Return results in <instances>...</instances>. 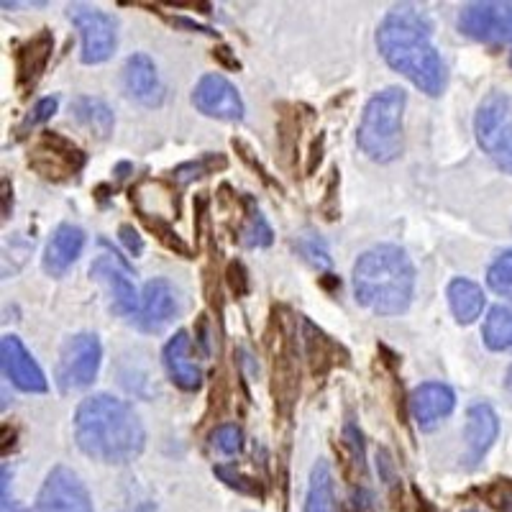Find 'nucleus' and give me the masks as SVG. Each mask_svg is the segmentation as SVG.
<instances>
[{
  "label": "nucleus",
  "mask_w": 512,
  "mask_h": 512,
  "mask_svg": "<svg viewBox=\"0 0 512 512\" xmlns=\"http://www.w3.org/2000/svg\"><path fill=\"white\" fill-rule=\"evenodd\" d=\"M487 285L497 292V295L512 300V249L500 254L492 262L487 272Z\"/></svg>",
  "instance_id": "c85d7f7f"
},
{
  "label": "nucleus",
  "mask_w": 512,
  "mask_h": 512,
  "mask_svg": "<svg viewBox=\"0 0 512 512\" xmlns=\"http://www.w3.org/2000/svg\"><path fill=\"white\" fill-rule=\"evenodd\" d=\"M0 361H3V372L11 379L13 387H18L21 392H29V395L47 392V377H44L31 351L26 349L24 341L18 336H3V341H0Z\"/></svg>",
  "instance_id": "2eb2a0df"
},
{
  "label": "nucleus",
  "mask_w": 512,
  "mask_h": 512,
  "mask_svg": "<svg viewBox=\"0 0 512 512\" xmlns=\"http://www.w3.org/2000/svg\"><path fill=\"white\" fill-rule=\"evenodd\" d=\"M192 105L203 116L218 118V121H241L244 118V100L223 75L200 77L192 90Z\"/></svg>",
  "instance_id": "4468645a"
},
{
  "label": "nucleus",
  "mask_w": 512,
  "mask_h": 512,
  "mask_svg": "<svg viewBox=\"0 0 512 512\" xmlns=\"http://www.w3.org/2000/svg\"><path fill=\"white\" fill-rule=\"evenodd\" d=\"M344 443L349 448V456H351V464L356 466V472L364 477L367 472V456H364V443H361V431L356 428L354 423H346L344 428Z\"/></svg>",
  "instance_id": "72a5a7b5"
},
{
  "label": "nucleus",
  "mask_w": 512,
  "mask_h": 512,
  "mask_svg": "<svg viewBox=\"0 0 512 512\" xmlns=\"http://www.w3.org/2000/svg\"><path fill=\"white\" fill-rule=\"evenodd\" d=\"M241 203H244V223L239 228V244L246 246V249H264L274 241L272 228H269L267 218L262 216L259 205L249 195H244Z\"/></svg>",
  "instance_id": "393cba45"
},
{
  "label": "nucleus",
  "mask_w": 512,
  "mask_h": 512,
  "mask_svg": "<svg viewBox=\"0 0 512 512\" xmlns=\"http://www.w3.org/2000/svg\"><path fill=\"white\" fill-rule=\"evenodd\" d=\"M459 31L484 44H512V3H469L459 13Z\"/></svg>",
  "instance_id": "9d476101"
},
{
  "label": "nucleus",
  "mask_w": 512,
  "mask_h": 512,
  "mask_svg": "<svg viewBox=\"0 0 512 512\" xmlns=\"http://www.w3.org/2000/svg\"><path fill=\"white\" fill-rule=\"evenodd\" d=\"M100 341L95 333H77L64 341L57 361V379L64 392L85 390L95 382L100 369Z\"/></svg>",
  "instance_id": "0eeeda50"
},
{
  "label": "nucleus",
  "mask_w": 512,
  "mask_h": 512,
  "mask_svg": "<svg viewBox=\"0 0 512 512\" xmlns=\"http://www.w3.org/2000/svg\"><path fill=\"white\" fill-rule=\"evenodd\" d=\"M356 300L377 315H400L415 292V267L400 246H374L354 264Z\"/></svg>",
  "instance_id": "7ed1b4c3"
},
{
  "label": "nucleus",
  "mask_w": 512,
  "mask_h": 512,
  "mask_svg": "<svg viewBox=\"0 0 512 512\" xmlns=\"http://www.w3.org/2000/svg\"><path fill=\"white\" fill-rule=\"evenodd\" d=\"M8 200H11V190H8V180H3V218L11 216V205H8Z\"/></svg>",
  "instance_id": "a19ab883"
},
{
  "label": "nucleus",
  "mask_w": 512,
  "mask_h": 512,
  "mask_svg": "<svg viewBox=\"0 0 512 512\" xmlns=\"http://www.w3.org/2000/svg\"><path fill=\"white\" fill-rule=\"evenodd\" d=\"M433 26L415 6L392 8L377 29V49L392 70L408 77L420 93L441 95L446 90V64L431 41Z\"/></svg>",
  "instance_id": "f257e3e1"
},
{
  "label": "nucleus",
  "mask_w": 512,
  "mask_h": 512,
  "mask_svg": "<svg viewBox=\"0 0 512 512\" xmlns=\"http://www.w3.org/2000/svg\"><path fill=\"white\" fill-rule=\"evenodd\" d=\"M305 512H336V497H333V474L326 461H318L310 472L308 497H305Z\"/></svg>",
  "instance_id": "a878e982"
},
{
  "label": "nucleus",
  "mask_w": 512,
  "mask_h": 512,
  "mask_svg": "<svg viewBox=\"0 0 512 512\" xmlns=\"http://www.w3.org/2000/svg\"><path fill=\"white\" fill-rule=\"evenodd\" d=\"M295 249L300 251V256H303L308 264H313V267L318 269L331 267V254H328L326 244H323L315 233H303V236L295 241Z\"/></svg>",
  "instance_id": "7c9ffc66"
},
{
  "label": "nucleus",
  "mask_w": 512,
  "mask_h": 512,
  "mask_svg": "<svg viewBox=\"0 0 512 512\" xmlns=\"http://www.w3.org/2000/svg\"><path fill=\"white\" fill-rule=\"evenodd\" d=\"M510 67H512V54H510Z\"/></svg>",
  "instance_id": "37998d69"
},
{
  "label": "nucleus",
  "mask_w": 512,
  "mask_h": 512,
  "mask_svg": "<svg viewBox=\"0 0 512 512\" xmlns=\"http://www.w3.org/2000/svg\"><path fill=\"white\" fill-rule=\"evenodd\" d=\"M408 95L402 88H387L374 95L361 113L356 144L372 162H395L405 149L402 141V116H405Z\"/></svg>",
  "instance_id": "20e7f679"
},
{
  "label": "nucleus",
  "mask_w": 512,
  "mask_h": 512,
  "mask_svg": "<svg viewBox=\"0 0 512 512\" xmlns=\"http://www.w3.org/2000/svg\"><path fill=\"white\" fill-rule=\"evenodd\" d=\"M320 157H323V136L313 141V149H310V162L308 172H315V164H320Z\"/></svg>",
  "instance_id": "58836bf2"
},
{
  "label": "nucleus",
  "mask_w": 512,
  "mask_h": 512,
  "mask_svg": "<svg viewBox=\"0 0 512 512\" xmlns=\"http://www.w3.org/2000/svg\"><path fill=\"white\" fill-rule=\"evenodd\" d=\"M36 512H93V502L82 479L67 466H57L41 487Z\"/></svg>",
  "instance_id": "9b49d317"
},
{
  "label": "nucleus",
  "mask_w": 512,
  "mask_h": 512,
  "mask_svg": "<svg viewBox=\"0 0 512 512\" xmlns=\"http://www.w3.org/2000/svg\"><path fill=\"white\" fill-rule=\"evenodd\" d=\"M505 384H507V392H510V395H512V367L507 369V379H505Z\"/></svg>",
  "instance_id": "79ce46f5"
},
{
  "label": "nucleus",
  "mask_w": 512,
  "mask_h": 512,
  "mask_svg": "<svg viewBox=\"0 0 512 512\" xmlns=\"http://www.w3.org/2000/svg\"><path fill=\"white\" fill-rule=\"evenodd\" d=\"M226 164L228 162L223 154H203V157L195 159V162L180 164V167L172 172V177H175L177 185H187V182L198 180V177L213 175L218 169H226Z\"/></svg>",
  "instance_id": "cd10ccee"
},
{
  "label": "nucleus",
  "mask_w": 512,
  "mask_h": 512,
  "mask_svg": "<svg viewBox=\"0 0 512 512\" xmlns=\"http://www.w3.org/2000/svg\"><path fill=\"white\" fill-rule=\"evenodd\" d=\"M164 367H167L169 379L185 392L200 390L203 384V372L192 361V346L190 336L185 331H177L175 336L169 338L167 346H164Z\"/></svg>",
  "instance_id": "aec40b11"
},
{
  "label": "nucleus",
  "mask_w": 512,
  "mask_h": 512,
  "mask_svg": "<svg viewBox=\"0 0 512 512\" xmlns=\"http://www.w3.org/2000/svg\"><path fill=\"white\" fill-rule=\"evenodd\" d=\"M67 16L82 36V62L100 64L113 57L118 44L116 18L82 3L67 6Z\"/></svg>",
  "instance_id": "1a4fd4ad"
},
{
  "label": "nucleus",
  "mask_w": 512,
  "mask_h": 512,
  "mask_svg": "<svg viewBox=\"0 0 512 512\" xmlns=\"http://www.w3.org/2000/svg\"><path fill=\"white\" fill-rule=\"evenodd\" d=\"M456 395L448 384L425 382L410 397V413L420 431H433L443 418L454 413Z\"/></svg>",
  "instance_id": "dca6fc26"
},
{
  "label": "nucleus",
  "mask_w": 512,
  "mask_h": 512,
  "mask_svg": "<svg viewBox=\"0 0 512 512\" xmlns=\"http://www.w3.org/2000/svg\"><path fill=\"white\" fill-rule=\"evenodd\" d=\"M216 57L221 59V62L226 64V67H231V70H239V67H241V64H239V59H236V57H231V49H226V47L216 49Z\"/></svg>",
  "instance_id": "ea45409f"
},
{
  "label": "nucleus",
  "mask_w": 512,
  "mask_h": 512,
  "mask_svg": "<svg viewBox=\"0 0 512 512\" xmlns=\"http://www.w3.org/2000/svg\"><path fill=\"white\" fill-rule=\"evenodd\" d=\"M497 433H500V420H497V413L489 408L487 402H479V405H472L469 413H466V459L469 464H479L484 459L492 443L497 441Z\"/></svg>",
  "instance_id": "6ab92c4d"
},
{
  "label": "nucleus",
  "mask_w": 512,
  "mask_h": 512,
  "mask_svg": "<svg viewBox=\"0 0 512 512\" xmlns=\"http://www.w3.org/2000/svg\"><path fill=\"white\" fill-rule=\"evenodd\" d=\"M210 446L216 448L218 454H239L241 448H244V433H241L239 425H218L216 431L210 433Z\"/></svg>",
  "instance_id": "2f4dec72"
},
{
  "label": "nucleus",
  "mask_w": 512,
  "mask_h": 512,
  "mask_svg": "<svg viewBox=\"0 0 512 512\" xmlns=\"http://www.w3.org/2000/svg\"><path fill=\"white\" fill-rule=\"evenodd\" d=\"M105 254H100L90 267V277L98 282L108 295L111 310L118 315H136L139 313L141 297L136 295V287L131 282V267L123 262V256L108 246V241H100Z\"/></svg>",
  "instance_id": "6e6552de"
},
{
  "label": "nucleus",
  "mask_w": 512,
  "mask_h": 512,
  "mask_svg": "<svg viewBox=\"0 0 512 512\" xmlns=\"http://www.w3.org/2000/svg\"><path fill=\"white\" fill-rule=\"evenodd\" d=\"M226 280H228V287H231V292L236 297H246L249 295V287H251V280H249V272H246V267L241 262H231L226 267Z\"/></svg>",
  "instance_id": "f704fd0d"
},
{
  "label": "nucleus",
  "mask_w": 512,
  "mask_h": 512,
  "mask_svg": "<svg viewBox=\"0 0 512 512\" xmlns=\"http://www.w3.org/2000/svg\"><path fill=\"white\" fill-rule=\"evenodd\" d=\"M75 441L85 456L103 464H131L144 454L146 433L128 402L93 395L75 413Z\"/></svg>",
  "instance_id": "f03ea898"
},
{
  "label": "nucleus",
  "mask_w": 512,
  "mask_h": 512,
  "mask_svg": "<svg viewBox=\"0 0 512 512\" xmlns=\"http://www.w3.org/2000/svg\"><path fill=\"white\" fill-rule=\"evenodd\" d=\"M482 338L487 349L512 351V310L492 308L484 318Z\"/></svg>",
  "instance_id": "bb28decb"
},
{
  "label": "nucleus",
  "mask_w": 512,
  "mask_h": 512,
  "mask_svg": "<svg viewBox=\"0 0 512 512\" xmlns=\"http://www.w3.org/2000/svg\"><path fill=\"white\" fill-rule=\"evenodd\" d=\"M180 310V290L169 280L159 277V280L146 282L134 323L141 333H162L180 315Z\"/></svg>",
  "instance_id": "f8f14e48"
},
{
  "label": "nucleus",
  "mask_w": 512,
  "mask_h": 512,
  "mask_svg": "<svg viewBox=\"0 0 512 512\" xmlns=\"http://www.w3.org/2000/svg\"><path fill=\"white\" fill-rule=\"evenodd\" d=\"M474 134L484 154L512 175V108L507 95L492 93L479 103Z\"/></svg>",
  "instance_id": "423d86ee"
},
{
  "label": "nucleus",
  "mask_w": 512,
  "mask_h": 512,
  "mask_svg": "<svg viewBox=\"0 0 512 512\" xmlns=\"http://www.w3.org/2000/svg\"><path fill=\"white\" fill-rule=\"evenodd\" d=\"M0 489H3V497H0V512H31L29 507L18 505V502L13 500L11 474H8V466H3V484H0Z\"/></svg>",
  "instance_id": "e433bc0d"
},
{
  "label": "nucleus",
  "mask_w": 512,
  "mask_h": 512,
  "mask_svg": "<svg viewBox=\"0 0 512 512\" xmlns=\"http://www.w3.org/2000/svg\"><path fill=\"white\" fill-rule=\"evenodd\" d=\"M141 221L149 226V231H154V236H157V239L162 241V244L167 246L169 251H177V254H182V256H190V249H187V244L180 239V236H177L175 228L169 226L167 221H162L159 216L152 218L149 213H141Z\"/></svg>",
  "instance_id": "473e14b6"
},
{
  "label": "nucleus",
  "mask_w": 512,
  "mask_h": 512,
  "mask_svg": "<svg viewBox=\"0 0 512 512\" xmlns=\"http://www.w3.org/2000/svg\"><path fill=\"white\" fill-rule=\"evenodd\" d=\"M72 116L82 123L85 128H90L98 139H108L113 134V126H116V118L113 111L100 98H75L72 100Z\"/></svg>",
  "instance_id": "b1692460"
},
{
  "label": "nucleus",
  "mask_w": 512,
  "mask_h": 512,
  "mask_svg": "<svg viewBox=\"0 0 512 512\" xmlns=\"http://www.w3.org/2000/svg\"><path fill=\"white\" fill-rule=\"evenodd\" d=\"M82 249H85V231L72 223H62L44 251V272L52 277H62L80 259Z\"/></svg>",
  "instance_id": "412c9836"
},
{
  "label": "nucleus",
  "mask_w": 512,
  "mask_h": 512,
  "mask_svg": "<svg viewBox=\"0 0 512 512\" xmlns=\"http://www.w3.org/2000/svg\"><path fill=\"white\" fill-rule=\"evenodd\" d=\"M303 346H305V359L310 361V372L315 377H326L338 361H346L349 354L344 351V346L336 344L328 333L320 331L318 326H313L310 320H303Z\"/></svg>",
  "instance_id": "4be33fe9"
},
{
  "label": "nucleus",
  "mask_w": 512,
  "mask_h": 512,
  "mask_svg": "<svg viewBox=\"0 0 512 512\" xmlns=\"http://www.w3.org/2000/svg\"><path fill=\"white\" fill-rule=\"evenodd\" d=\"M216 477L221 479L226 487L236 489V492H241V495H249V497H259L262 500L264 497V487L259 482H256L254 477H246V474H241L239 469H233V466H216Z\"/></svg>",
  "instance_id": "c756f323"
},
{
  "label": "nucleus",
  "mask_w": 512,
  "mask_h": 512,
  "mask_svg": "<svg viewBox=\"0 0 512 512\" xmlns=\"http://www.w3.org/2000/svg\"><path fill=\"white\" fill-rule=\"evenodd\" d=\"M57 105H59V100L57 98H41L39 103L34 105V111L29 113V116H26V121H24V131L26 128H31V126H36V123H44V121H49V118L54 116V113H57Z\"/></svg>",
  "instance_id": "c9c22d12"
},
{
  "label": "nucleus",
  "mask_w": 512,
  "mask_h": 512,
  "mask_svg": "<svg viewBox=\"0 0 512 512\" xmlns=\"http://www.w3.org/2000/svg\"><path fill=\"white\" fill-rule=\"evenodd\" d=\"M484 303H487V297L477 282L459 277L448 285V305H451V313L461 326H472L474 320L482 315Z\"/></svg>",
  "instance_id": "5701e85b"
},
{
  "label": "nucleus",
  "mask_w": 512,
  "mask_h": 512,
  "mask_svg": "<svg viewBox=\"0 0 512 512\" xmlns=\"http://www.w3.org/2000/svg\"><path fill=\"white\" fill-rule=\"evenodd\" d=\"M118 236H121L123 246H126L128 254H131V256H139L141 251H144V241H141V236L136 233L134 226H128V223H126V226H121Z\"/></svg>",
  "instance_id": "4c0bfd02"
},
{
  "label": "nucleus",
  "mask_w": 512,
  "mask_h": 512,
  "mask_svg": "<svg viewBox=\"0 0 512 512\" xmlns=\"http://www.w3.org/2000/svg\"><path fill=\"white\" fill-rule=\"evenodd\" d=\"M29 164L47 180H67V177H75L80 172L82 164H85V154L64 136L47 131L39 139L36 152L29 157Z\"/></svg>",
  "instance_id": "ddd939ff"
},
{
  "label": "nucleus",
  "mask_w": 512,
  "mask_h": 512,
  "mask_svg": "<svg viewBox=\"0 0 512 512\" xmlns=\"http://www.w3.org/2000/svg\"><path fill=\"white\" fill-rule=\"evenodd\" d=\"M269 356H272V392L274 405L282 415L292 413L300 392V356H297V331L287 310H274L269 323Z\"/></svg>",
  "instance_id": "39448f33"
},
{
  "label": "nucleus",
  "mask_w": 512,
  "mask_h": 512,
  "mask_svg": "<svg viewBox=\"0 0 512 512\" xmlns=\"http://www.w3.org/2000/svg\"><path fill=\"white\" fill-rule=\"evenodd\" d=\"M54 52V36L52 31L41 29L31 39H26L16 49V82L21 90H31L41 75L47 72L49 59Z\"/></svg>",
  "instance_id": "a211bd4d"
},
{
  "label": "nucleus",
  "mask_w": 512,
  "mask_h": 512,
  "mask_svg": "<svg viewBox=\"0 0 512 512\" xmlns=\"http://www.w3.org/2000/svg\"><path fill=\"white\" fill-rule=\"evenodd\" d=\"M123 90H126L128 98H134L141 105H154L162 103L164 90L162 82H159L157 64L146 54H131L123 64Z\"/></svg>",
  "instance_id": "f3484780"
}]
</instances>
